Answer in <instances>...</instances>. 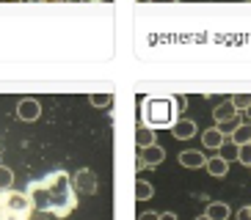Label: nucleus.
<instances>
[{
    "label": "nucleus",
    "instance_id": "10",
    "mask_svg": "<svg viewBox=\"0 0 251 220\" xmlns=\"http://www.w3.org/2000/svg\"><path fill=\"white\" fill-rule=\"evenodd\" d=\"M204 168H207V174H210V176H215V179H224V176L229 174V162L224 160L221 154H218V157H210V160L204 162Z\"/></svg>",
    "mask_w": 251,
    "mask_h": 220
},
{
    "label": "nucleus",
    "instance_id": "28",
    "mask_svg": "<svg viewBox=\"0 0 251 220\" xmlns=\"http://www.w3.org/2000/svg\"><path fill=\"white\" fill-rule=\"evenodd\" d=\"M47 3H64V0H47Z\"/></svg>",
    "mask_w": 251,
    "mask_h": 220
},
{
    "label": "nucleus",
    "instance_id": "25",
    "mask_svg": "<svg viewBox=\"0 0 251 220\" xmlns=\"http://www.w3.org/2000/svg\"><path fill=\"white\" fill-rule=\"evenodd\" d=\"M152 3H177V0H152Z\"/></svg>",
    "mask_w": 251,
    "mask_h": 220
},
{
    "label": "nucleus",
    "instance_id": "13",
    "mask_svg": "<svg viewBox=\"0 0 251 220\" xmlns=\"http://www.w3.org/2000/svg\"><path fill=\"white\" fill-rule=\"evenodd\" d=\"M152 196H155V187H152V182H147V179H138V182H135V198H138V201H149Z\"/></svg>",
    "mask_w": 251,
    "mask_h": 220
},
{
    "label": "nucleus",
    "instance_id": "30",
    "mask_svg": "<svg viewBox=\"0 0 251 220\" xmlns=\"http://www.w3.org/2000/svg\"><path fill=\"white\" fill-rule=\"evenodd\" d=\"M11 3H17V0H11Z\"/></svg>",
    "mask_w": 251,
    "mask_h": 220
},
{
    "label": "nucleus",
    "instance_id": "17",
    "mask_svg": "<svg viewBox=\"0 0 251 220\" xmlns=\"http://www.w3.org/2000/svg\"><path fill=\"white\" fill-rule=\"evenodd\" d=\"M249 105H251V94H235L232 96V108H235L237 113H243Z\"/></svg>",
    "mask_w": 251,
    "mask_h": 220
},
{
    "label": "nucleus",
    "instance_id": "1",
    "mask_svg": "<svg viewBox=\"0 0 251 220\" xmlns=\"http://www.w3.org/2000/svg\"><path fill=\"white\" fill-rule=\"evenodd\" d=\"M23 193L28 196L33 209L52 215V218H69L77 209V193H75L72 176L67 171H52L36 182H30Z\"/></svg>",
    "mask_w": 251,
    "mask_h": 220
},
{
    "label": "nucleus",
    "instance_id": "20",
    "mask_svg": "<svg viewBox=\"0 0 251 220\" xmlns=\"http://www.w3.org/2000/svg\"><path fill=\"white\" fill-rule=\"evenodd\" d=\"M221 157H224V160H237V146H235V143H232V146H226V140H224V146H221Z\"/></svg>",
    "mask_w": 251,
    "mask_h": 220
},
{
    "label": "nucleus",
    "instance_id": "7",
    "mask_svg": "<svg viewBox=\"0 0 251 220\" xmlns=\"http://www.w3.org/2000/svg\"><path fill=\"white\" fill-rule=\"evenodd\" d=\"M196 132H199V127H196V121H191V118H177L174 127H171V135L179 138V140H191Z\"/></svg>",
    "mask_w": 251,
    "mask_h": 220
},
{
    "label": "nucleus",
    "instance_id": "18",
    "mask_svg": "<svg viewBox=\"0 0 251 220\" xmlns=\"http://www.w3.org/2000/svg\"><path fill=\"white\" fill-rule=\"evenodd\" d=\"M237 160L243 162L246 168L251 165V143H246V146H237Z\"/></svg>",
    "mask_w": 251,
    "mask_h": 220
},
{
    "label": "nucleus",
    "instance_id": "19",
    "mask_svg": "<svg viewBox=\"0 0 251 220\" xmlns=\"http://www.w3.org/2000/svg\"><path fill=\"white\" fill-rule=\"evenodd\" d=\"M171 105H174V110H177V116H179V110L188 108V96H182V94H171Z\"/></svg>",
    "mask_w": 251,
    "mask_h": 220
},
{
    "label": "nucleus",
    "instance_id": "6",
    "mask_svg": "<svg viewBox=\"0 0 251 220\" xmlns=\"http://www.w3.org/2000/svg\"><path fill=\"white\" fill-rule=\"evenodd\" d=\"M39 116H42V105H39V99H33V96L20 99V105H17V118H20V121H36Z\"/></svg>",
    "mask_w": 251,
    "mask_h": 220
},
{
    "label": "nucleus",
    "instance_id": "2",
    "mask_svg": "<svg viewBox=\"0 0 251 220\" xmlns=\"http://www.w3.org/2000/svg\"><path fill=\"white\" fill-rule=\"evenodd\" d=\"M141 121L147 130H171L177 121L171 96H147L141 102Z\"/></svg>",
    "mask_w": 251,
    "mask_h": 220
},
{
    "label": "nucleus",
    "instance_id": "23",
    "mask_svg": "<svg viewBox=\"0 0 251 220\" xmlns=\"http://www.w3.org/2000/svg\"><path fill=\"white\" fill-rule=\"evenodd\" d=\"M157 220H177V215H174V212H163Z\"/></svg>",
    "mask_w": 251,
    "mask_h": 220
},
{
    "label": "nucleus",
    "instance_id": "14",
    "mask_svg": "<svg viewBox=\"0 0 251 220\" xmlns=\"http://www.w3.org/2000/svg\"><path fill=\"white\" fill-rule=\"evenodd\" d=\"M135 143H138V149H147V146H152V143H157V140H155V130L141 127V130L135 132Z\"/></svg>",
    "mask_w": 251,
    "mask_h": 220
},
{
    "label": "nucleus",
    "instance_id": "32",
    "mask_svg": "<svg viewBox=\"0 0 251 220\" xmlns=\"http://www.w3.org/2000/svg\"><path fill=\"white\" fill-rule=\"evenodd\" d=\"M249 168H251V165H249Z\"/></svg>",
    "mask_w": 251,
    "mask_h": 220
},
{
    "label": "nucleus",
    "instance_id": "26",
    "mask_svg": "<svg viewBox=\"0 0 251 220\" xmlns=\"http://www.w3.org/2000/svg\"><path fill=\"white\" fill-rule=\"evenodd\" d=\"M196 220H210V218H207V215H199V218H196Z\"/></svg>",
    "mask_w": 251,
    "mask_h": 220
},
{
    "label": "nucleus",
    "instance_id": "8",
    "mask_svg": "<svg viewBox=\"0 0 251 220\" xmlns=\"http://www.w3.org/2000/svg\"><path fill=\"white\" fill-rule=\"evenodd\" d=\"M204 154L201 152H196V149H188V152H182L179 154V165L182 168H191V171H196V168H201L204 165Z\"/></svg>",
    "mask_w": 251,
    "mask_h": 220
},
{
    "label": "nucleus",
    "instance_id": "4",
    "mask_svg": "<svg viewBox=\"0 0 251 220\" xmlns=\"http://www.w3.org/2000/svg\"><path fill=\"white\" fill-rule=\"evenodd\" d=\"M72 187H75V193H83V196H94L97 193V174L91 168H80L77 174L72 176Z\"/></svg>",
    "mask_w": 251,
    "mask_h": 220
},
{
    "label": "nucleus",
    "instance_id": "12",
    "mask_svg": "<svg viewBox=\"0 0 251 220\" xmlns=\"http://www.w3.org/2000/svg\"><path fill=\"white\" fill-rule=\"evenodd\" d=\"M232 143H235V146H246V143H251V124L240 121V124L232 130Z\"/></svg>",
    "mask_w": 251,
    "mask_h": 220
},
{
    "label": "nucleus",
    "instance_id": "21",
    "mask_svg": "<svg viewBox=\"0 0 251 220\" xmlns=\"http://www.w3.org/2000/svg\"><path fill=\"white\" fill-rule=\"evenodd\" d=\"M237 220H251V212H249V206H243V209H237Z\"/></svg>",
    "mask_w": 251,
    "mask_h": 220
},
{
    "label": "nucleus",
    "instance_id": "24",
    "mask_svg": "<svg viewBox=\"0 0 251 220\" xmlns=\"http://www.w3.org/2000/svg\"><path fill=\"white\" fill-rule=\"evenodd\" d=\"M243 118H246V124H251V105L243 110Z\"/></svg>",
    "mask_w": 251,
    "mask_h": 220
},
{
    "label": "nucleus",
    "instance_id": "5",
    "mask_svg": "<svg viewBox=\"0 0 251 220\" xmlns=\"http://www.w3.org/2000/svg\"><path fill=\"white\" fill-rule=\"evenodd\" d=\"M166 160V149L157 146V143H152V146L141 149L138 160H135V168L144 171V168H155V165H160V162Z\"/></svg>",
    "mask_w": 251,
    "mask_h": 220
},
{
    "label": "nucleus",
    "instance_id": "29",
    "mask_svg": "<svg viewBox=\"0 0 251 220\" xmlns=\"http://www.w3.org/2000/svg\"><path fill=\"white\" fill-rule=\"evenodd\" d=\"M100 3H113V0H100Z\"/></svg>",
    "mask_w": 251,
    "mask_h": 220
},
{
    "label": "nucleus",
    "instance_id": "15",
    "mask_svg": "<svg viewBox=\"0 0 251 220\" xmlns=\"http://www.w3.org/2000/svg\"><path fill=\"white\" fill-rule=\"evenodd\" d=\"M89 105H94V108H111L113 105V94H89Z\"/></svg>",
    "mask_w": 251,
    "mask_h": 220
},
{
    "label": "nucleus",
    "instance_id": "11",
    "mask_svg": "<svg viewBox=\"0 0 251 220\" xmlns=\"http://www.w3.org/2000/svg\"><path fill=\"white\" fill-rule=\"evenodd\" d=\"M204 215L210 220H226L229 215H232V209H229V204H224V201H210Z\"/></svg>",
    "mask_w": 251,
    "mask_h": 220
},
{
    "label": "nucleus",
    "instance_id": "31",
    "mask_svg": "<svg viewBox=\"0 0 251 220\" xmlns=\"http://www.w3.org/2000/svg\"><path fill=\"white\" fill-rule=\"evenodd\" d=\"M249 212H251V206H249Z\"/></svg>",
    "mask_w": 251,
    "mask_h": 220
},
{
    "label": "nucleus",
    "instance_id": "3",
    "mask_svg": "<svg viewBox=\"0 0 251 220\" xmlns=\"http://www.w3.org/2000/svg\"><path fill=\"white\" fill-rule=\"evenodd\" d=\"M33 206L23 190H0V220H30Z\"/></svg>",
    "mask_w": 251,
    "mask_h": 220
},
{
    "label": "nucleus",
    "instance_id": "9",
    "mask_svg": "<svg viewBox=\"0 0 251 220\" xmlns=\"http://www.w3.org/2000/svg\"><path fill=\"white\" fill-rule=\"evenodd\" d=\"M224 140H226V135H224L218 127H210V130L201 132V143H204V149H221Z\"/></svg>",
    "mask_w": 251,
    "mask_h": 220
},
{
    "label": "nucleus",
    "instance_id": "16",
    "mask_svg": "<svg viewBox=\"0 0 251 220\" xmlns=\"http://www.w3.org/2000/svg\"><path fill=\"white\" fill-rule=\"evenodd\" d=\"M11 184H14V171L0 165V190H11Z\"/></svg>",
    "mask_w": 251,
    "mask_h": 220
},
{
    "label": "nucleus",
    "instance_id": "27",
    "mask_svg": "<svg viewBox=\"0 0 251 220\" xmlns=\"http://www.w3.org/2000/svg\"><path fill=\"white\" fill-rule=\"evenodd\" d=\"M28 3H45V0H28Z\"/></svg>",
    "mask_w": 251,
    "mask_h": 220
},
{
    "label": "nucleus",
    "instance_id": "22",
    "mask_svg": "<svg viewBox=\"0 0 251 220\" xmlns=\"http://www.w3.org/2000/svg\"><path fill=\"white\" fill-rule=\"evenodd\" d=\"M160 215L157 212H144V215H138V220H157Z\"/></svg>",
    "mask_w": 251,
    "mask_h": 220
}]
</instances>
